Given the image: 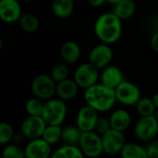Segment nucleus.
Segmentation results:
<instances>
[{
  "mask_svg": "<svg viewBox=\"0 0 158 158\" xmlns=\"http://www.w3.org/2000/svg\"><path fill=\"white\" fill-rule=\"evenodd\" d=\"M13 128L10 124L4 122L0 123V144L10 141L13 138Z\"/></svg>",
  "mask_w": 158,
  "mask_h": 158,
  "instance_id": "obj_30",
  "label": "nucleus"
},
{
  "mask_svg": "<svg viewBox=\"0 0 158 158\" xmlns=\"http://www.w3.org/2000/svg\"><path fill=\"white\" fill-rule=\"evenodd\" d=\"M3 158H25V153L23 149L17 145H10L3 150Z\"/></svg>",
  "mask_w": 158,
  "mask_h": 158,
  "instance_id": "obj_29",
  "label": "nucleus"
},
{
  "mask_svg": "<svg viewBox=\"0 0 158 158\" xmlns=\"http://www.w3.org/2000/svg\"><path fill=\"white\" fill-rule=\"evenodd\" d=\"M110 129H112V126L110 123V119L105 118V117H99L95 126V129L97 133L99 134H105L106 132H108Z\"/></svg>",
  "mask_w": 158,
  "mask_h": 158,
  "instance_id": "obj_31",
  "label": "nucleus"
},
{
  "mask_svg": "<svg viewBox=\"0 0 158 158\" xmlns=\"http://www.w3.org/2000/svg\"><path fill=\"white\" fill-rule=\"evenodd\" d=\"M81 55V48L74 41H66L60 48V57L65 63H75Z\"/></svg>",
  "mask_w": 158,
  "mask_h": 158,
  "instance_id": "obj_17",
  "label": "nucleus"
},
{
  "mask_svg": "<svg viewBox=\"0 0 158 158\" xmlns=\"http://www.w3.org/2000/svg\"><path fill=\"white\" fill-rule=\"evenodd\" d=\"M109 119H110L112 128L122 131V132L126 130L130 126V123H131V116L129 113L124 109L115 110L111 114Z\"/></svg>",
  "mask_w": 158,
  "mask_h": 158,
  "instance_id": "obj_18",
  "label": "nucleus"
},
{
  "mask_svg": "<svg viewBox=\"0 0 158 158\" xmlns=\"http://www.w3.org/2000/svg\"><path fill=\"white\" fill-rule=\"evenodd\" d=\"M19 21L22 29L27 33H34L39 27L38 18L32 13H26L24 15H22Z\"/></svg>",
  "mask_w": 158,
  "mask_h": 158,
  "instance_id": "obj_24",
  "label": "nucleus"
},
{
  "mask_svg": "<svg viewBox=\"0 0 158 158\" xmlns=\"http://www.w3.org/2000/svg\"><path fill=\"white\" fill-rule=\"evenodd\" d=\"M50 152V144L39 138L32 139L24 150L25 158H48Z\"/></svg>",
  "mask_w": 158,
  "mask_h": 158,
  "instance_id": "obj_15",
  "label": "nucleus"
},
{
  "mask_svg": "<svg viewBox=\"0 0 158 158\" xmlns=\"http://www.w3.org/2000/svg\"><path fill=\"white\" fill-rule=\"evenodd\" d=\"M137 10V5L134 0H122L114 5L113 12L122 21L131 18Z\"/></svg>",
  "mask_w": 158,
  "mask_h": 158,
  "instance_id": "obj_19",
  "label": "nucleus"
},
{
  "mask_svg": "<svg viewBox=\"0 0 158 158\" xmlns=\"http://www.w3.org/2000/svg\"><path fill=\"white\" fill-rule=\"evenodd\" d=\"M51 9L58 18L66 19L73 14L74 2L73 0H52Z\"/></svg>",
  "mask_w": 158,
  "mask_h": 158,
  "instance_id": "obj_20",
  "label": "nucleus"
},
{
  "mask_svg": "<svg viewBox=\"0 0 158 158\" xmlns=\"http://www.w3.org/2000/svg\"><path fill=\"white\" fill-rule=\"evenodd\" d=\"M79 89L80 88L78 87L73 78H67L65 80L57 83L56 94L59 97V99L62 101H70L77 96Z\"/></svg>",
  "mask_w": 158,
  "mask_h": 158,
  "instance_id": "obj_16",
  "label": "nucleus"
},
{
  "mask_svg": "<svg viewBox=\"0 0 158 158\" xmlns=\"http://www.w3.org/2000/svg\"><path fill=\"white\" fill-rule=\"evenodd\" d=\"M25 1H29V2H31V1H35V0H25Z\"/></svg>",
  "mask_w": 158,
  "mask_h": 158,
  "instance_id": "obj_39",
  "label": "nucleus"
},
{
  "mask_svg": "<svg viewBox=\"0 0 158 158\" xmlns=\"http://www.w3.org/2000/svg\"><path fill=\"white\" fill-rule=\"evenodd\" d=\"M50 76L54 79L56 83L60 82L62 80L69 78V68L66 64L64 63H59L55 65L50 73Z\"/></svg>",
  "mask_w": 158,
  "mask_h": 158,
  "instance_id": "obj_27",
  "label": "nucleus"
},
{
  "mask_svg": "<svg viewBox=\"0 0 158 158\" xmlns=\"http://www.w3.org/2000/svg\"><path fill=\"white\" fill-rule=\"evenodd\" d=\"M51 158H84V153L75 145H66L58 149Z\"/></svg>",
  "mask_w": 158,
  "mask_h": 158,
  "instance_id": "obj_22",
  "label": "nucleus"
},
{
  "mask_svg": "<svg viewBox=\"0 0 158 158\" xmlns=\"http://www.w3.org/2000/svg\"><path fill=\"white\" fill-rule=\"evenodd\" d=\"M99 77V69L89 61L80 64L73 73L74 81L79 88L84 89H87L97 84Z\"/></svg>",
  "mask_w": 158,
  "mask_h": 158,
  "instance_id": "obj_5",
  "label": "nucleus"
},
{
  "mask_svg": "<svg viewBox=\"0 0 158 158\" xmlns=\"http://www.w3.org/2000/svg\"><path fill=\"white\" fill-rule=\"evenodd\" d=\"M105 2H107L106 0H88V3L94 8H99L102 6Z\"/></svg>",
  "mask_w": 158,
  "mask_h": 158,
  "instance_id": "obj_34",
  "label": "nucleus"
},
{
  "mask_svg": "<svg viewBox=\"0 0 158 158\" xmlns=\"http://www.w3.org/2000/svg\"><path fill=\"white\" fill-rule=\"evenodd\" d=\"M136 109L140 116H149V115H153L156 107L154 106L152 98L143 97L140 98L139 102L136 103Z\"/></svg>",
  "mask_w": 158,
  "mask_h": 158,
  "instance_id": "obj_25",
  "label": "nucleus"
},
{
  "mask_svg": "<svg viewBox=\"0 0 158 158\" xmlns=\"http://www.w3.org/2000/svg\"><path fill=\"white\" fill-rule=\"evenodd\" d=\"M0 158H3V157H0Z\"/></svg>",
  "mask_w": 158,
  "mask_h": 158,
  "instance_id": "obj_40",
  "label": "nucleus"
},
{
  "mask_svg": "<svg viewBox=\"0 0 158 158\" xmlns=\"http://www.w3.org/2000/svg\"><path fill=\"white\" fill-rule=\"evenodd\" d=\"M62 129L60 126L47 125L46 129L42 135V139L49 144H54L61 139Z\"/></svg>",
  "mask_w": 158,
  "mask_h": 158,
  "instance_id": "obj_26",
  "label": "nucleus"
},
{
  "mask_svg": "<svg viewBox=\"0 0 158 158\" xmlns=\"http://www.w3.org/2000/svg\"><path fill=\"white\" fill-rule=\"evenodd\" d=\"M57 83L48 74H39L34 78L31 88L35 96L40 100H49L56 93Z\"/></svg>",
  "mask_w": 158,
  "mask_h": 158,
  "instance_id": "obj_6",
  "label": "nucleus"
},
{
  "mask_svg": "<svg viewBox=\"0 0 158 158\" xmlns=\"http://www.w3.org/2000/svg\"><path fill=\"white\" fill-rule=\"evenodd\" d=\"M155 116H156V118H157V120H158V108L156 109V115H155Z\"/></svg>",
  "mask_w": 158,
  "mask_h": 158,
  "instance_id": "obj_37",
  "label": "nucleus"
},
{
  "mask_svg": "<svg viewBox=\"0 0 158 158\" xmlns=\"http://www.w3.org/2000/svg\"><path fill=\"white\" fill-rule=\"evenodd\" d=\"M25 108L30 115L42 116L44 103H42V102L38 98H32L27 101L25 104Z\"/></svg>",
  "mask_w": 158,
  "mask_h": 158,
  "instance_id": "obj_28",
  "label": "nucleus"
},
{
  "mask_svg": "<svg viewBox=\"0 0 158 158\" xmlns=\"http://www.w3.org/2000/svg\"><path fill=\"white\" fill-rule=\"evenodd\" d=\"M47 127V123L42 116L30 115L22 125L23 135L28 139H35L42 137Z\"/></svg>",
  "mask_w": 158,
  "mask_h": 158,
  "instance_id": "obj_11",
  "label": "nucleus"
},
{
  "mask_svg": "<svg viewBox=\"0 0 158 158\" xmlns=\"http://www.w3.org/2000/svg\"><path fill=\"white\" fill-rule=\"evenodd\" d=\"M67 114V106L60 99H49L44 103L42 117L47 125L60 126Z\"/></svg>",
  "mask_w": 158,
  "mask_h": 158,
  "instance_id": "obj_3",
  "label": "nucleus"
},
{
  "mask_svg": "<svg viewBox=\"0 0 158 158\" xmlns=\"http://www.w3.org/2000/svg\"><path fill=\"white\" fill-rule=\"evenodd\" d=\"M114 58V51L110 45L102 43L92 48L89 54V61L96 68L103 69L110 65Z\"/></svg>",
  "mask_w": 158,
  "mask_h": 158,
  "instance_id": "obj_9",
  "label": "nucleus"
},
{
  "mask_svg": "<svg viewBox=\"0 0 158 158\" xmlns=\"http://www.w3.org/2000/svg\"><path fill=\"white\" fill-rule=\"evenodd\" d=\"M150 44L152 50L158 53V30L152 34V36L150 38Z\"/></svg>",
  "mask_w": 158,
  "mask_h": 158,
  "instance_id": "obj_33",
  "label": "nucleus"
},
{
  "mask_svg": "<svg viewBox=\"0 0 158 158\" xmlns=\"http://www.w3.org/2000/svg\"><path fill=\"white\" fill-rule=\"evenodd\" d=\"M84 98L86 103L98 112H107L111 110L117 102L114 89L102 83H97L85 89Z\"/></svg>",
  "mask_w": 158,
  "mask_h": 158,
  "instance_id": "obj_2",
  "label": "nucleus"
},
{
  "mask_svg": "<svg viewBox=\"0 0 158 158\" xmlns=\"http://www.w3.org/2000/svg\"><path fill=\"white\" fill-rule=\"evenodd\" d=\"M122 32V20H120L113 11L100 15L94 24V33L96 36L102 43L108 45L116 43L121 38Z\"/></svg>",
  "mask_w": 158,
  "mask_h": 158,
  "instance_id": "obj_1",
  "label": "nucleus"
},
{
  "mask_svg": "<svg viewBox=\"0 0 158 158\" xmlns=\"http://www.w3.org/2000/svg\"><path fill=\"white\" fill-rule=\"evenodd\" d=\"M1 48H2V41L0 39V50H1Z\"/></svg>",
  "mask_w": 158,
  "mask_h": 158,
  "instance_id": "obj_38",
  "label": "nucleus"
},
{
  "mask_svg": "<svg viewBox=\"0 0 158 158\" xmlns=\"http://www.w3.org/2000/svg\"><path fill=\"white\" fill-rule=\"evenodd\" d=\"M148 158H158V139L152 140L146 148Z\"/></svg>",
  "mask_w": 158,
  "mask_h": 158,
  "instance_id": "obj_32",
  "label": "nucleus"
},
{
  "mask_svg": "<svg viewBox=\"0 0 158 158\" xmlns=\"http://www.w3.org/2000/svg\"><path fill=\"white\" fill-rule=\"evenodd\" d=\"M100 78L102 84L114 89L125 80L122 70L119 67L111 64L102 69Z\"/></svg>",
  "mask_w": 158,
  "mask_h": 158,
  "instance_id": "obj_14",
  "label": "nucleus"
},
{
  "mask_svg": "<svg viewBox=\"0 0 158 158\" xmlns=\"http://www.w3.org/2000/svg\"><path fill=\"white\" fill-rule=\"evenodd\" d=\"M22 8L17 0H0V20L12 23L20 20Z\"/></svg>",
  "mask_w": 158,
  "mask_h": 158,
  "instance_id": "obj_13",
  "label": "nucleus"
},
{
  "mask_svg": "<svg viewBox=\"0 0 158 158\" xmlns=\"http://www.w3.org/2000/svg\"><path fill=\"white\" fill-rule=\"evenodd\" d=\"M120 152L122 158H148L146 149L136 143H126Z\"/></svg>",
  "mask_w": 158,
  "mask_h": 158,
  "instance_id": "obj_21",
  "label": "nucleus"
},
{
  "mask_svg": "<svg viewBox=\"0 0 158 158\" xmlns=\"http://www.w3.org/2000/svg\"><path fill=\"white\" fill-rule=\"evenodd\" d=\"M152 101L154 104V106L156 107V109L158 108V93H155L152 97Z\"/></svg>",
  "mask_w": 158,
  "mask_h": 158,
  "instance_id": "obj_35",
  "label": "nucleus"
},
{
  "mask_svg": "<svg viewBox=\"0 0 158 158\" xmlns=\"http://www.w3.org/2000/svg\"><path fill=\"white\" fill-rule=\"evenodd\" d=\"M114 92L116 101L127 106L136 105L141 98V93L139 87L127 80H124L118 87H116L114 89Z\"/></svg>",
  "mask_w": 158,
  "mask_h": 158,
  "instance_id": "obj_7",
  "label": "nucleus"
},
{
  "mask_svg": "<svg viewBox=\"0 0 158 158\" xmlns=\"http://www.w3.org/2000/svg\"><path fill=\"white\" fill-rule=\"evenodd\" d=\"M98 111L89 105L80 108L77 113L76 125L82 131H92L95 129L97 120L99 118Z\"/></svg>",
  "mask_w": 158,
  "mask_h": 158,
  "instance_id": "obj_12",
  "label": "nucleus"
},
{
  "mask_svg": "<svg viewBox=\"0 0 158 158\" xmlns=\"http://www.w3.org/2000/svg\"><path fill=\"white\" fill-rule=\"evenodd\" d=\"M134 133L142 141L152 140L158 133V120L156 116H141L135 125Z\"/></svg>",
  "mask_w": 158,
  "mask_h": 158,
  "instance_id": "obj_8",
  "label": "nucleus"
},
{
  "mask_svg": "<svg viewBox=\"0 0 158 158\" xmlns=\"http://www.w3.org/2000/svg\"><path fill=\"white\" fill-rule=\"evenodd\" d=\"M82 134V130L78 127H67L62 129L61 139L67 145H75L78 144Z\"/></svg>",
  "mask_w": 158,
  "mask_h": 158,
  "instance_id": "obj_23",
  "label": "nucleus"
},
{
  "mask_svg": "<svg viewBox=\"0 0 158 158\" xmlns=\"http://www.w3.org/2000/svg\"><path fill=\"white\" fill-rule=\"evenodd\" d=\"M106 1H107L108 3L112 4V5H115L116 3H118V2L122 1V0H106Z\"/></svg>",
  "mask_w": 158,
  "mask_h": 158,
  "instance_id": "obj_36",
  "label": "nucleus"
},
{
  "mask_svg": "<svg viewBox=\"0 0 158 158\" xmlns=\"http://www.w3.org/2000/svg\"><path fill=\"white\" fill-rule=\"evenodd\" d=\"M78 145L84 155L90 158H96L103 152L102 139L99 133L93 130L82 131Z\"/></svg>",
  "mask_w": 158,
  "mask_h": 158,
  "instance_id": "obj_4",
  "label": "nucleus"
},
{
  "mask_svg": "<svg viewBox=\"0 0 158 158\" xmlns=\"http://www.w3.org/2000/svg\"><path fill=\"white\" fill-rule=\"evenodd\" d=\"M102 139L103 152L107 154H115L121 152L122 148L126 144V139L123 132L114 128L103 134Z\"/></svg>",
  "mask_w": 158,
  "mask_h": 158,
  "instance_id": "obj_10",
  "label": "nucleus"
}]
</instances>
